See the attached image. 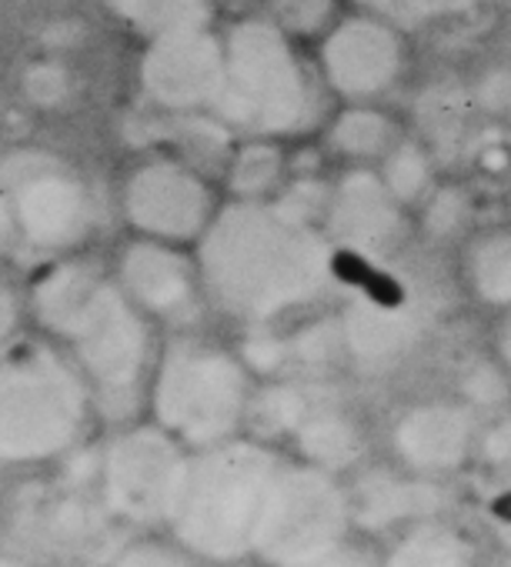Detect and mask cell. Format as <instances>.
Masks as SVG:
<instances>
[{
	"instance_id": "18",
	"label": "cell",
	"mask_w": 511,
	"mask_h": 567,
	"mask_svg": "<svg viewBox=\"0 0 511 567\" xmlns=\"http://www.w3.org/2000/svg\"><path fill=\"white\" fill-rule=\"evenodd\" d=\"M348 487H351L355 530L371 540H385L388 534L415 520L458 511L454 484L418 477L385 457H375L361 471H355L348 477Z\"/></svg>"
},
{
	"instance_id": "12",
	"label": "cell",
	"mask_w": 511,
	"mask_h": 567,
	"mask_svg": "<svg viewBox=\"0 0 511 567\" xmlns=\"http://www.w3.org/2000/svg\"><path fill=\"white\" fill-rule=\"evenodd\" d=\"M311 61L331 101H385L408 71V31L378 14L345 8L311 44Z\"/></svg>"
},
{
	"instance_id": "7",
	"label": "cell",
	"mask_w": 511,
	"mask_h": 567,
	"mask_svg": "<svg viewBox=\"0 0 511 567\" xmlns=\"http://www.w3.org/2000/svg\"><path fill=\"white\" fill-rule=\"evenodd\" d=\"M355 534L348 477L285 454L254 527L251 567H305Z\"/></svg>"
},
{
	"instance_id": "6",
	"label": "cell",
	"mask_w": 511,
	"mask_h": 567,
	"mask_svg": "<svg viewBox=\"0 0 511 567\" xmlns=\"http://www.w3.org/2000/svg\"><path fill=\"white\" fill-rule=\"evenodd\" d=\"M258 384L262 378L241 348L204 328L174 331L161 338L144 417L164 427L191 454L207 451L247 434Z\"/></svg>"
},
{
	"instance_id": "32",
	"label": "cell",
	"mask_w": 511,
	"mask_h": 567,
	"mask_svg": "<svg viewBox=\"0 0 511 567\" xmlns=\"http://www.w3.org/2000/svg\"><path fill=\"white\" fill-rule=\"evenodd\" d=\"M468 94H471V107L478 117L491 124H504V117L511 114V61L481 71L468 84Z\"/></svg>"
},
{
	"instance_id": "22",
	"label": "cell",
	"mask_w": 511,
	"mask_h": 567,
	"mask_svg": "<svg viewBox=\"0 0 511 567\" xmlns=\"http://www.w3.org/2000/svg\"><path fill=\"white\" fill-rule=\"evenodd\" d=\"M461 291L484 311H511V224L481 227L461 240L458 254Z\"/></svg>"
},
{
	"instance_id": "26",
	"label": "cell",
	"mask_w": 511,
	"mask_h": 567,
	"mask_svg": "<svg viewBox=\"0 0 511 567\" xmlns=\"http://www.w3.org/2000/svg\"><path fill=\"white\" fill-rule=\"evenodd\" d=\"M101 4L141 41L174 28L214 24V0H101Z\"/></svg>"
},
{
	"instance_id": "34",
	"label": "cell",
	"mask_w": 511,
	"mask_h": 567,
	"mask_svg": "<svg viewBox=\"0 0 511 567\" xmlns=\"http://www.w3.org/2000/svg\"><path fill=\"white\" fill-rule=\"evenodd\" d=\"M305 567H381V550H378V540L355 534V537H348L335 550L315 557Z\"/></svg>"
},
{
	"instance_id": "21",
	"label": "cell",
	"mask_w": 511,
	"mask_h": 567,
	"mask_svg": "<svg viewBox=\"0 0 511 567\" xmlns=\"http://www.w3.org/2000/svg\"><path fill=\"white\" fill-rule=\"evenodd\" d=\"M408 134V124L385 101L338 104L318 127L321 154L341 167H378L385 154Z\"/></svg>"
},
{
	"instance_id": "11",
	"label": "cell",
	"mask_w": 511,
	"mask_h": 567,
	"mask_svg": "<svg viewBox=\"0 0 511 567\" xmlns=\"http://www.w3.org/2000/svg\"><path fill=\"white\" fill-rule=\"evenodd\" d=\"M221 204V181L167 147L134 157L117 181V210L127 234L177 247H197Z\"/></svg>"
},
{
	"instance_id": "1",
	"label": "cell",
	"mask_w": 511,
	"mask_h": 567,
	"mask_svg": "<svg viewBox=\"0 0 511 567\" xmlns=\"http://www.w3.org/2000/svg\"><path fill=\"white\" fill-rule=\"evenodd\" d=\"M214 318L244 331H282L338 291L341 257L325 227L278 200H227L194 247Z\"/></svg>"
},
{
	"instance_id": "43",
	"label": "cell",
	"mask_w": 511,
	"mask_h": 567,
	"mask_svg": "<svg viewBox=\"0 0 511 567\" xmlns=\"http://www.w3.org/2000/svg\"><path fill=\"white\" fill-rule=\"evenodd\" d=\"M8 477H11V474H8V467L0 464V487H4V481H8Z\"/></svg>"
},
{
	"instance_id": "4",
	"label": "cell",
	"mask_w": 511,
	"mask_h": 567,
	"mask_svg": "<svg viewBox=\"0 0 511 567\" xmlns=\"http://www.w3.org/2000/svg\"><path fill=\"white\" fill-rule=\"evenodd\" d=\"M101 427L74 361L44 334L0 351V464L8 474L61 467Z\"/></svg>"
},
{
	"instance_id": "44",
	"label": "cell",
	"mask_w": 511,
	"mask_h": 567,
	"mask_svg": "<svg viewBox=\"0 0 511 567\" xmlns=\"http://www.w3.org/2000/svg\"><path fill=\"white\" fill-rule=\"evenodd\" d=\"M508 61H511V54H508Z\"/></svg>"
},
{
	"instance_id": "30",
	"label": "cell",
	"mask_w": 511,
	"mask_h": 567,
	"mask_svg": "<svg viewBox=\"0 0 511 567\" xmlns=\"http://www.w3.org/2000/svg\"><path fill=\"white\" fill-rule=\"evenodd\" d=\"M265 14L275 18L302 44H315L348 8V0H265Z\"/></svg>"
},
{
	"instance_id": "33",
	"label": "cell",
	"mask_w": 511,
	"mask_h": 567,
	"mask_svg": "<svg viewBox=\"0 0 511 567\" xmlns=\"http://www.w3.org/2000/svg\"><path fill=\"white\" fill-rule=\"evenodd\" d=\"M21 87H24V94H28L31 104H38V107H58V104H64L71 97V87L74 84H71V74L61 64L41 61V64H34V68L24 71Z\"/></svg>"
},
{
	"instance_id": "14",
	"label": "cell",
	"mask_w": 511,
	"mask_h": 567,
	"mask_svg": "<svg viewBox=\"0 0 511 567\" xmlns=\"http://www.w3.org/2000/svg\"><path fill=\"white\" fill-rule=\"evenodd\" d=\"M108 267L117 277L124 295L144 311V318L161 334L204 328L211 308L204 298L194 247L127 234L114 247Z\"/></svg>"
},
{
	"instance_id": "42",
	"label": "cell",
	"mask_w": 511,
	"mask_h": 567,
	"mask_svg": "<svg viewBox=\"0 0 511 567\" xmlns=\"http://www.w3.org/2000/svg\"><path fill=\"white\" fill-rule=\"evenodd\" d=\"M501 131H504V137H508V144H511V114L504 117V124H501Z\"/></svg>"
},
{
	"instance_id": "41",
	"label": "cell",
	"mask_w": 511,
	"mask_h": 567,
	"mask_svg": "<svg viewBox=\"0 0 511 567\" xmlns=\"http://www.w3.org/2000/svg\"><path fill=\"white\" fill-rule=\"evenodd\" d=\"M227 4H237V8H251V4H265V0H227Z\"/></svg>"
},
{
	"instance_id": "8",
	"label": "cell",
	"mask_w": 511,
	"mask_h": 567,
	"mask_svg": "<svg viewBox=\"0 0 511 567\" xmlns=\"http://www.w3.org/2000/svg\"><path fill=\"white\" fill-rule=\"evenodd\" d=\"M191 451L151 417L104 427L98 444L94 491L124 530H167Z\"/></svg>"
},
{
	"instance_id": "19",
	"label": "cell",
	"mask_w": 511,
	"mask_h": 567,
	"mask_svg": "<svg viewBox=\"0 0 511 567\" xmlns=\"http://www.w3.org/2000/svg\"><path fill=\"white\" fill-rule=\"evenodd\" d=\"M381 567H488L481 530L458 511L415 520L378 540Z\"/></svg>"
},
{
	"instance_id": "29",
	"label": "cell",
	"mask_w": 511,
	"mask_h": 567,
	"mask_svg": "<svg viewBox=\"0 0 511 567\" xmlns=\"http://www.w3.org/2000/svg\"><path fill=\"white\" fill-rule=\"evenodd\" d=\"M451 394H458L478 417H491V414L511 408V381H508V374L501 371V364L494 361L491 351H484L478 358H468L458 368Z\"/></svg>"
},
{
	"instance_id": "10",
	"label": "cell",
	"mask_w": 511,
	"mask_h": 567,
	"mask_svg": "<svg viewBox=\"0 0 511 567\" xmlns=\"http://www.w3.org/2000/svg\"><path fill=\"white\" fill-rule=\"evenodd\" d=\"M355 270L358 274H351V291L335 311L345 358L358 371L381 374L418 351L431 324L428 298L405 270L395 267V257L355 264Z\"/></svg>"
},
{
	"instance_id": "20",
	"label": "cell",
	"mask_w": 511,
	"mask_h": 567,
	"mask_svg": "<svg viewBox=\"0 0 511 567\" xmlns=\"http://www.w3.org/2000/svg\"><path fill=\"white\" fill-rule=\"evenodd\" d=\"M285 451L341 477H351L368 461H375V441L365 421L331 394H325L305 414V421L292 431Z\"/></svg>"
},
{
	"instance_id": "3",
	"label": "cell",
	"mask_w": 511,
	"mask_h": 567,
	"mask_svg": "<svg viewBox=\"0 0 511 567\" xmlns=\"http://www.w3.org/2000/svg\"><path fill=\"white\" fill-rule=\"evenodd\" d=\"M224 87L214 117L234 137L298 141L321 127L325 84L305 44L265 11H241L221 28Z\"/></svg>"
},
{
	"instance_id": "31",
	"label": "cell",
	"mask_w": 511,
	"mask_h": 567,
	"mask_svg": "<svg viewBox=\"0 0 511 567\" xmlns=\"http://www.w3.org/2000/svg\"><path fill=\"white\" fill-rule=\"evenodd\" d=\"M474 471L501 481L511 471V408L491 417H481L478 447H474Z\"/></svg>"
},
{
	"instance_id": "24",
	"label": "cell",
	"mask_w": 511,
	"mask_h": 567,
	"mask_svg": "<svg viewBox=\"0 0 511 567\" xmlns=\"http://www.w3.org/2000/svg\"><path fill=\"white\" fill-rule=\"evenodd\" d=\"M474 107L468 87L458 84H435L425 87L415 101V137H421L438 157H441V141L451 147H468L474 134Z\"/></svg>"
},
{
	"instance_id": "2",
	"label": "cell",
	"mask_w": 511,
	"mask_h": 567,
	"mask_svg": "<svg viewBox=\"0 0 511 567\" xmlns=\"http://www.w3.org/2000/svg\"><path fill=\"white\" fill-rule=\"evenodd\" d=\"M28 321L58 344L91 388L101 427L144 417L161 331L88 254L44 257L28 291Z\"/></svg>"
},
{
	"instance_id": "23",
	"label": "cell",
	"mask_w": 511,
	"mask_h": 567,
	"mask_svg": "<svg viewBox=\"0 0 511 567\" xmlns=\"http://www.w3.org/2000/svg\"><path fill=\"white\" fill-rule=\"evenodd\" d=\"M292 174L288 141L237 137L221 171V190L227 200H275Z\"/></svg>"
},
{
	"instance_id": "27",
	"label": "cell",
	"mask_w": 511,
	"mask_h": 567,
	"mask_svg": "<svg viewBox=\"0 0 511 567\" xmlns=\"http://www.w3.org/2000/svg\"><path fill=\"white\" fill-rule=\"evenodd\" d=\"M471 214H474L471 190L454 181H438L411 217L421 237L441 244V240H464L471 234Z\"/></svg>"
},
{
	"instance_id": "9",
	"label": "cell",
	"mask_w": 511,
	"mask_h": 567,
	"mask_svg": "<svg viewBox=\"0 0 511 567\" xmlns=\"http://www.w3.org/2000/svg\"><path fill=\"white\" fill-rule=\"evenodd\" d=\"M0 197L11 210L18 244L44 257L78 254L98 230L94 187L54 151H8L0 157Z\"/></svg>"
},
{
	"instance_id": "16",
	"label": "cell",
	"mask_w": 511,
	"mask_h": 567,
	"mask_svg": "<svg viewBox=\"0 0 511 567\" xmlns=\"http://www.w3.org/2000/svg\"><path fill=\"white\" fill-rule=\"evenodd\" d=\"M11 520V547L44 560L48 567L91 560L108 544V534L121 530L104 511L94 487L71 484L64 477H58L54 484L41 487L31 501H24V507Z\"/></svg>"
},
{
	"instance_id": "5",
	"label": "cell",
	"mask_w": 511,
	"mask_h": 567,
	"mask_svg": "<svg viewBox=\"0 0 511 567\" xmlns=\"http://www.w3.org/2000/svg\"><path fill=\"white\" fill-rule=\"evenodd\" d=\"M285 447L241 434L194 451L167 534L204 567H251V540Z\"/></svg>"
},
{
	"instance_id": "40",
	"label": "cell",
	"mask_w": 511,
	"mask_h": 567,
	"mask_svg": "<svg viewBox=\"0 0 511 567\" xmlns=\"http://www.w3.org/2000/svg\"><path fill=\"white\" fill-rule=\"evenodd\" d=\"M498 484H501V487H504V494H508V497H504V501H508V507H511V471H508V474H504V477H501V481H498Z\"/></svg>"
},
{
	"instance_id": "25",
	"label": "cell",
	"mask_w": 511,
	"mask_h": 567,
	"mask_svg": "<svg viewBox=\"0 0 511 567\" xmlns=\"http://www.w3.org/2000/svg\"><path fill=\"white\" fill-rule=\"evenodd\" d=\"M375 171H378L381 184L388 187V194L408 214H415L421 207V200L441 181V174H438V154L421 137H415L411 131L385 154V161Z\"/></svg>"
},
{
	"instance_id": "17",
	"label": "cell",
	"mask_w": 511,
	"mask_h": 567,
	"mask_svg": "<svg viewBox=\"0 0 511 567\" xmlns=\"http://www.w3.org/2000/svg\"><path fill=\"white\" fill-rule=\"evenodd\" d=\"M408 210L388 194L375 167H341L331 177L325 234L341 260H391L408 234Z\"/></svg>"
},
{
	"instance_id": "28",
	"label": "cell",
	"mask_w": 511,
	"mask_h": 567,
	"mask_svg": "<svg viewBox=\"0 0 511 567\" xmlns=\"http://www.w3.org/2000/svg\"><path fill=\"white\" fill-rule=\"evenodd\" d=\"M94 567H204L167 530H134L111 544Z\"/></svg>"
},
{
	"instance_id": "38",
	"label": "cell",
	"mask_w": 511,
	"mask_h": 567,
	"mask_svg": "<svg viewBox=\"0 0 511 567\" xmlns=\"http://www.w3.org/2000/svg\"><path fill=\"white\" fill-rule=\"evenodd\" d=\"M0 567H48V564L18 547H0Z\"/></svg>"
},
{
	"instance_id": "36",
	"label": "cell",
	"mask_w": 511,
	"mask_h": 567,
	"mask_svg": "<svg viewBox=\"0 0 511 567\" xmlns=\"http://www.w3.org/2000/svg\"><path fill=\"white\" fill-rule=\"evenodd\" d=\"M418 24L425 21H458L484 8V0H405Z\"/></svg>"
},
{
	"instance_id": "15",
	"label": "cell",
	"mask_w": 511,
	"mask_h": 567,
	"mask_svg": "<svg viewBox=\"0 0 511 567\" xmlns=\"http://www.w3.org/2000/svg\"><path fill=\"white\" fill-rule=\"evenodd\" d=\"M144 101L164 114H211L224 87V41L214 24H191L144 41L137 61Z\"/></svg>"
},
{
	"instance_id": "13",
	"label": "cell",
	"mask_w": 511,
	"mask_h": 567,
	"mask_svg": "<svg viewBox=\"0 0 511 567\" xmlns=\"http://www.w3.org/2000/svg\"><path fill=\"white\" fill-rule=\"evenodd\" d=\"M481 417L458 394H425L395 408L381 431V457L431 481L454 484L474 471Z\"/></svg>"
},
{
	"instance_id": "37",
	"label": "cell",
	"mask_w": 511,
	"mask_h": 567,
	"mask_svg": "<svg viewBox=\"0 0 511 567\" xmlns=\"http://www.w3.org/2000/svg\"><path fill=\"white\" fill-rule=\"evenodd\" d=\"M488 351L494 354V361L501 364V371H504L508 381H511V311L498 315V324H494V331H491V348H488Z\"/></svg>"
},
{
	"instance_id": "39",
	"label": "cell",
	"mask_w": 511,
	"mask_h": 567,
	"mask_svg": "<svg viewBox=\"0 0 511 567\" xmlns=\"http://www.w3.org/2000/svg\"><path fill=\"white\" fill-rule=\"evenodd\" d=\"M11 244H18V234H14V220H11V210L4 204V197H0V254H4Z\"/></svg>"
},
{
	"instance_id": "35",
	"label": "cell",
	"mask_w": 511,
	"mask_h": 567,
	"mask_svg": "<svg viewBox=\"0 0 511 567\" xmlns=\"http://www.w3.org/2000/svg\"><path fill=\"white\" fill-rule=\"evenodd\" d=\"M28 324V301L14 284L0 274V351L11 348Z\"/></svg>"
}]
</instances>
